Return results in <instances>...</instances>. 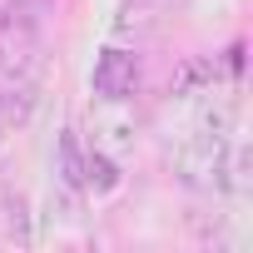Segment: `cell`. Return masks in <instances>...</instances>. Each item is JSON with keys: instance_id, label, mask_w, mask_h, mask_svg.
<instances>
[{"instance_id": "obj_1", "label": "cell", "mask_w": 253, "mask_h": 253, "mask_svg": "<svg viewBox=\"0 0 253 253\" xmlns=\"http://www.w3.org/2000/svg\"><path fill=\"white\" fill-rule=\"evenodd\" d=\"M40 65V5L5 0L0 5V80H35Z\"/></svg>"}, {"instance_id": "obj_2", "label": "cell", "mask_w": 253, "mask_h": 253, "mask_svg": "<svg viewBox=\"0 0 253 253\" xmlns=\"http://www.w3.org/2000/svg\"><path fill=\"white\" fill-rule=\"evenodd\" d=\"M94 94L99 99H134L139 94V60L129 50H104L94 65Z\"/></svg>"}, {"instance_id": "obj_3", "label": "cell", "mask_w": 253, "mask_h": 253, "mask_svg": "<svg viewBox=\"0 0 253 253\" xmlns=\"http://www.w3.org/2000/svg\"><path fill=\"white\" fill-rule=\"evenodd\" d=\"M35 114V80H0V124H20Z\"/></svg>"}, {"instance_id": "obj_4", "label": "cell", "mask_w": 253, "mask_h": 253, "mask_svg": "<svg viewBox=\"0 0 253 253\" xmlns=\"http://www.w3.org/2000/svg\"><path fill=\"white\" fill-rule=\"evenodd\" d=\"M213 80H218V65H213L209 55H189V60L174 70V80H169V94H179V99H184V94H199V89H209Z\"/></svg>"}, {"instance_id": "obj_5", "label": "cell", "mask_w": 253, "mask_h": 253, "mask_svg": "<svg viewBox=\"0 0 253 253\" xmlns=\"http://www.w3.org/2000/svg\"><path fill=\"white\" fill-rule=\"evenodd\" d=\"M60 184H65L70 194L84 189V149H80V134H75V129L60 134Z\"/></svg>"}, {"instance_id": "obj_6", "label": "cell", "mask_w": 253, "mask_h": 253, "mask_svg": "<svg viewBox=\"0 0 253 253\" xmlns=\"http://www.w3.org/2000/svg\"><path fill=\"white\" fill-rule=\"evenodd\" d=\"M119 184V169H114V159H104V154H84V189H94V194H109Z\"/></svg>"}, {"instance_id": "obj_7", "label": "cell", "mask_w": 253, "mask_h": 253, "mask_svg": "<svg viewBox=\"0 0 253 253\" xmlns=\"http://www.w3.org/2000/svg\"><path fill=\"white\" fill-rule=\"evenodd\" d=\"M5 228L15 243H30V213H25V194H5Z\"/></svg>"}]
</instances>
